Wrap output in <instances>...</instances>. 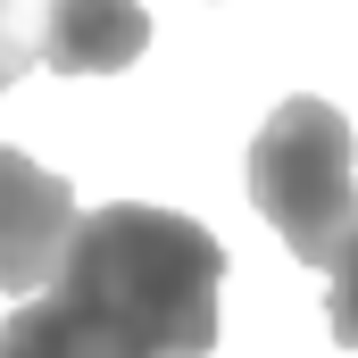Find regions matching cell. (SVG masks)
<instances>
[{
    "label": "cell",
    "instance_id": "cell-4",
    "mask_svg": "<svg viewBox=\"0 0 358 358\" xmlns=\"http://www.w3.org/2000/svg\"><path fill=\"white\" fill-rule=\"evenodd\" d=\"M150 50L142 0H34V67L50 76H117Z\"/></svg>",
    "mask_w": 358,
    "mask_h": 358
},
{
    "label": "cell",
    "instance_id": "cell-5",
    "mask_svg": "<svg viewBox=\"0 0 358 358\" xmlns=\"http://www.w3.org/2000/svg\"><path fill=\"white\" fill-rule=\"evenodd\" d=\"M334 300H325V325H334V342L342 350H358V234L342 242V259H334Z\"/></svg>",
    "mask_w": 358,
    "mask_h": 358
},
{
    "label": "cell",
    "instance_id": "cell-1",
    "mask_svg": "<svg viewBox=\"0 0 358 358\" xmlns=\"http://www.w3.org/2000/svg\"><path fill=\"white\" fill-rule=\"evenodd\" d=\"M225 242L150 200L76 217V242L42 292L0 325V358H208L217 350Z\"/></svg>",
    "mask_w": 358,
    "mask_h": 358
},
{
    "label": "cell",
    "instance_id": "cell-3",
    "mask_svg": "<svg viewBox=\"0 0 358 358\" xmlns=\"http://www.w3.org/2000/svg\"><path fill=\"white\" fill-rule=\"evenodd\" d=\"M76 183L0 142V292H42L76 242Z\"/></svg>",
    "mask_w": 358,
    "mask_h": 358
},
{
    "label": "cell",
    "instance_id": "cell-2",
    "mask_svg": "<svg viewBox=\"0 0 358 358\" xmlns=\"http://www.w3.org/2000/svg\"><path fill=\"white\" fill-rule=\"evenodd\" d=\"M242 183H250V208L283 234V250L300 267H334L342 242L358 234V142H350V117L334 100H317V92H292L267 125L250 134Z\"/></svg>",
    "mask_w": 358,
    "mask_h": 358
},
{
    "label": "cell",
    "instance_id": "cell-6",
    "mask_svg": "<svg viewBox=\"0 0 358 358\" xmlns=\"http://www.w3.org/2000/svg\"><path fill=\"white\" fill-rule=\"evenodd\" d=\"M34 67V0H0V92Z\"/></svg>",
    "mask_w": 358,
    "mask_h": 358
}]
</instances>
